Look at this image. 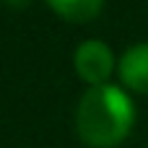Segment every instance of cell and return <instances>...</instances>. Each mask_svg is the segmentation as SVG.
<instances>
[{
    "label": "cell",
    "instance_id": "obj_5",
    "mask_svg": "<svg viewBox=\"0 0 148 148\" xmlns=\"http://www.w3.org/2000/svg\"><path fill=\"white\" fill-rule=\"evenodd\" d=\"M8 5H13V8H23V5H29L31 0H5Z\"/></svg>",
    "mask_w": 148,
    "mask_h": 148
},
{
    "label": "cell",
    "instance_id": "obj_1",
    "mask_svg": "<svg viewBox=\"0 0 148 148\" xmlns=\"http://www.w3.org/2000/svg\"><path fill=\"white\" fill-rule=\"evenodd\" d=\"M135 122L133 99L112 83L91 86L75 107V130L81 140L91 148L120 146Z\"/></svg>",
    "mask_w": 148,
    "mask_h": 148
},
{
    "label": "cell",
    "instance_id": "obj_4",
    "mask_svg": "<svg viewBox=\"0 0 148 148\" xmlns=\"http://www.w3.org/2000/svg\"><path fill=\"white\" fill-rule=\"evenodd\" d=\"M47 5L65 21L86 23V21H91L101 13L104 0H47Z\"/></svg>",
    "mask_w": 148,
    "mask_h": 148
},
{
    "label": "cell",
    "instance_id": "obj_3",
    "mask_svg": "<svg viewBox=\"0 0 148 148\" xmlns=\"http://www.w3.org/2000/svg\"><path fill=\"white\" fill-rule=\"evenodd\" d=\"M117 70H120V81L130 91L148 94V42L133 44L130 49H125L117 62Z\"/></svg>",
    "mask_w": 148,
    "mask_h": 148
},
{
    "label": "cell",
    "instance_id": "obj_2",
    "mask_svg": "<svg viewBox=\"0 0 148 148\" xmlns=\"http://www.w3.org/2000/svg\"><path fill=\"white\" fill-rule=\"evenodd\" d=\"M73 68H75L78 78L86 81L88 86H104L114 70V52L109 49V44H104L99 39L81 42L73 55Z\"/></svg>",
    "mask_w": 148,
    "mask_h": 148
}]
</instances>
